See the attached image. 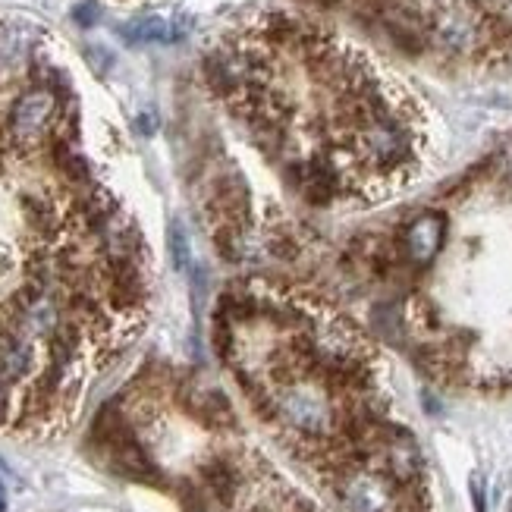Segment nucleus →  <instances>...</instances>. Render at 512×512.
Masks as SVG:
<instances>
[{
  "instance_id": "f257e3e1",
  "label": "nucleus",
  "mask_w": 512,
  "mask_h": 512,
  "mask_svg": "<svg viewBox=\"0 0 512 512\" xmlns=\"http://www.w3.org/2000/svg\"><path fill=\"white\" fill-rule=\"evenodd\" d=\"M494 0H434L428 10V41L450 57L487 54V16Z\"/></svg>"
},
{
  "instance_id": "f03ea898",
  "label": "nucleus",
  "mask_w": 512,
  "mask_h": 512,
  "mask_svg": "<svg viewBox=\"0 0 512 512\" xmlns=\"http://www.w3.org/2000/svg\"><path fill=\"white\" fill-rule=\"evenodd\" d=\"M57 120H60V98L54 92V85H32L10 107L7 139L16 148H35L51 136Z\"/></svg>"
},
{
  "instance_id": "7ed1b4c3",
  "label": "nucleus",
  "mask_w": 512,
  "mask_h": 512,
  "mask_svg": "<svg viewBox=\"0 0 512 512\" xmlns=\"http://www.w3.org/2000/svg\"><path fill=\"white\" fill-rule=\"evenodd\" d=\"M277 415L305 437H327L333 428V409L327 396L308 387H289L277 399Z\"/></svg>"
},
{
  "instance_id": "20e7f679",
  "label": "nucleus",
  "mask_w": 512,
  "mask_h": 512,
  "mask_svg": "<svg viewBox=\"0 0 512 512\" xmlns=\"http://www.w3.org/2000/svg\"><path fill=\"white\" fill-rule=\"evenodd\" d=\"M340 494L355 512H393L396 509V487L384 472L346 469Z\"/></svg>"
},
{
  "instance_id": "39448f33",
  "label": "nucleus",
  "mask_w": 512,
  "mask_h": 512,
  "mask_svg": "<svg viewBox=\"0 0 512 512\" xmlns=\"http://www.w3.org/2000/svg\"><path fill=\"white\" fill-rule=\"evenodd\" d=\"M443 239H447V217L431 211V214L415 217L406 227L403 249H406L412 264H431L443 246Z\"/></svg>"
},
{
  "instance_id": "423d86ee",
  "label": "nucleus",
  "mask_w": 512,
  "mask_h": 512,
  "mask_svg": "<svg viewBox=\"0 0 512 512\" xmlns=\"http://www.w3.org/2000/svg\"><path fill=\"white\" fill-rule=\"evenodd\" d=\"M123 35L129 41H173V38H180L183 32L176 26H170V22L161 19V16H148V19H139V22H132V26H126Z\"/></svg>"
},
{
  "instance_id": "0eeeda50",
  "label": "nucleus",
  "mask_w": 512,
  "mask_h": 512,
  "mask_svg": "<svg viewBox=\"0 0 512 512\" xmlns=\"http://www.w3.org/2000/svg\"><path fill=\"white\" fill-rule=\"evenodd\" d=\"M205 478H208V484H211L214 497H220L224 503L233 500L236 487H239V478H236V472L230 469L227 462H211L208 469H205Z\"/></svg>"
},
{
  "instance_id": "6e6552de",
  "label": "nucleus",
  "mask_w": 512,
  "mask_h": 512,
  "mask_svg": "<svg viewBox=\"0 0 512 512\" xmlns=\"http://www.w3.org/2000/svg\"><path fill=\"white\" fill-rule=\"evenodd\" d=\"M167 242H170V255H173L176 271H189L192 267V246H189V233L183 227V220H170Z\"/></svg>"
},
{
  "instance_id": "1a4fd4ad",
  "label": "nucleus",
  "mask_w": 512,
  "mask_h": 512,
  "mask_svg": "<svg viewBox=\"0 0 512 512\" xmlns=\"http://www.w3.org/2000/svg\"><path fill=\"white\" fill-rule=\"evenodd\" d=\"M73 16H76L79 26L88 29V26H95V22H98V7H95V4H79Z\"/></svg>"
},
{
  "instance_id": "9d476101",
  "label": "nucleus",
  "mask_w": 512,
  "mask_h": 512,
  "mask_svg": "<svg viewBox=\"0 0 512 512\" xmlns=\"http://www.w3.org/2000/svg\"><path fill=\"white\" fill-rule=\"evenodd\" d=\"M88 60H92V63L98 66V73H104L107 66H110V54L101 51V48H88Z\"/></svg>"
},
{
  "instance_id": "9b49d317",
  "label": "nucleus",
  "mask_w": 512,
  "mask_h": 512,
  "mask_svg": "<svg viewBox=\"0 0 512 512\" xmlns=\"http://www.w3.org/2000/svg\"><path fill=\"white\" fill-rule=\"evenodd\" d=\"M472 497H475V512H484V481H481V475H472Z\"/></svg>"
},
{
  "instance_id": "f8f14e48",
  "label": "nucleus",
  "mask_w": 512,
  "mask_h": 512,
  "mask_svg": "<svg viewBox=\"0 0 512 512\" xmlns=\"http://www.w3.org/2000/svg\"><path fill=\"white\" fill-rule=\"evenodd\" d=\"M7 509V494H4V484H0V512Z\"/></svg>"
}]
</instances>
